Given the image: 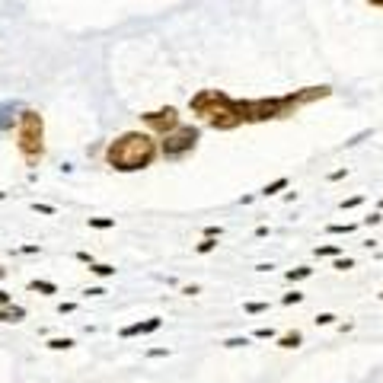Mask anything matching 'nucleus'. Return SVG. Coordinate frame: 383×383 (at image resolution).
<instances>
[{
  "label": "nucleus",
  "instance_id": "obj_33",
  "mask_svg": "<svg viewBox=\"0 0 383 383\" xmlns=\"http://www.w3.org/2000/svg\"><path fill=\"white\" fill-rule=\"evenodd\" d=\"M205 236H221V227H214V224L205 227Z\"/></svg>",
  "mask_w": 383,
  "mask_h": 383
},
{
  "label": "nucleus",
  "instance_id": "obj_34",
  "mask_svg": "<svg viewBox=\"0 0 383 383\" xmlns=\"http://www.w3.org/2000/svg\"><path fill=\"white\" fill-rule=\"evenodd\" d=\"M87 294H90V297H102L105 291H102V287H87Z\"/></svg>",
  "mask_w": 383,
  "mask_h": 383
},
{
  "label": "nucleus",
  "instance_id": "obj_20",
  "mask_svg": "<svg viewBox=\"0 0 383 383\" xmlns=\"http://www.w3.org/2000/svg\"><path fill=\"white\" fill-rule=\"evenodd\" d=\"M326 230H329V233H354L358 224H329Z\"/></svg>",
  "mask_w": 383,
  "mask_h": 383
},
{
  "label": "nucleus",
  "instance_id": "obj_17",
  "mask_svg": "<svg viewBox=\"0 0 383 383\" xmlns=\"http://www.w3.org/2000/svg\"><path fill=\"white\" fill-rule=\"evenodd\" d=\"M48 348H51V351H67V348H74V339H51V342H48Z\"/></svg>",
  "mask_w": 383,
  "mask_h": 383
},
{
  "label": "nucleus",
  "instance_id": "obj_31",
  "mask_svg": "<svg viewBox=\"0 0 383 383\" xmlns=\"http://www.w3.org/2000/svg\"><path fill=\"white\" fill-rule=\"evenodd\" d=\"M380 221H383V217H380V214H370V217H364V224H367V227H377Z\"/></svg>",
  "mask_w": 383,
  "mask_h": 383
},
{
  "label": "nucleus",
  "instance_id": "obj_4",
  "mask_svg": "<svg viewBox=\"0 0 383 383\" xmlns=\"http://www.w3.org/2000/svg\"><path fill=\"white\" fill-rule=\"evenodd\" d=\"M16 147L22 153V160L35 166L45 157V118L35 109H22L16 122Z\"/></svg>",
  "mask_w": 383,
  "mask_h": 383
},
{
  "label": "nucleus",
  "instance_id": "obj_39",
  "mask_svg": "<svg viewBox=\"0 0 383 383\" xmlns=\"http://www.w3.org/2000/svg\"><path fill=\"white\" fill-rule=\"evenodd\" d=\"M380 208H383V201H380Z\"/></svg>",
  "mask_w": 383,
  "mask_h": 383
},
{
  "label": "nucleus",
  "instance_id": "obj_10",
  "mask_svg": "<svg viewBox=\"0 0 383 383\" xmlns=\"http://www.w3.org/2000/svg\"><path fill=\"white\" fill-rule=\"evenodd\" d=\"M278 345H281V348H300V345H304V332H287V335H281V339H278Z\"/></svg>",
  "mask_w": 383,
  "mask_h": 383
},
{
  "label": "nucleus",
  "instance_id": "obj_15",
  "mask_svg": "<svg viewBox=\"0 0 383 383\" xmlns=\"http://www.w3.org/2000/svg\"><path fill=\"white\" fill-rule=\"evenodd\" d=\"M29 291H39V294H58V284H51V281H29Z\"/></svg>",
  "mask_w": 383,
  "mask_h": 383
},
{
  "label": "nucleus",
  "instance_id": "obj_11",
  "mask_svg": "<svg viewBox=\"0 0 383 383\" xmlns=\"http://www.w3.org/2000/svg\"><path fill=\"white\" fill-rule=\"evenodd\" d=\"M90 271L96 275V278H112L115 265H105V262H90Z\"/></svg>",
  "mask_w": 383,
  "mask_h": 383
},
{
  "label": "nucleus",
  "instance_id": "obj_18",
  "mask_svg": "<svg viewBox=\"0 0 383 383\" xmlns=\"http://www.w3.org/2000/svg\"><path fill=\"white\" fill-rule=\"evenodd\" d=\"M316 256L319 259H335V256H342V249L339 246H316Z\"/></svg>",
  "mask_w": 383,
  "mask_h": 383
},
{
  "label": "nucleus",
  "instance_id": "obj_16",
  "mask_svg": "<svg viewBox=\"0 0 383 383\" xmlns=\"http://www.w3.org/2000/svg\"><path fill=\"white\" fill-rule=\"evenodd\" d=\"M90 227H93V230H112L115 221L112 217H90Z\"/></svg>",
  "mask_w": 383,
  "mask_h": 383
},
{
  "label": "nucleus",
  "instance_id": "obj_32",
  "mask_svg": "<svg viewBox=\"0 0 383 383\" xmlns=\"http://www.w3.org/2000/svg\"><path fill=\"white\" fill-rule=\"evenodd\" d=\"M182 294H185V297H195V294H198V284H188V287H182Z\"/></svg>",
  "mask_w": 383,
  "mask_h": 383
},
{
  "label": "nucleus",
  "instance_id": "obj_21",
  "mask_svg": "<svg viewBox=\"0 0 383 383\" xmlns=\"http://www.w3.org/2000/svg\"><path fill=\"white\" fill-rule=\"evenodd\" d=\"M243 345H249V339H246V335H236V339H227L224 342V348H243Z\"/></svg>",
  "mask_w": 383,
  "mask_h": 383
},
{
  "label": "nucleus",
  "instance_id": "obj_30",
  "mask_svg": "<svg viewBox=\"0 0 383 383\" xmlns=\"http://www.w3.org/2000/svg\"><path fill=\"white\" fill-rule=\"evenodd\" d=\"M7 304H13V297H10L4 287H0V307H7Z\"/></svg>",
  "mask_w": 383,
  "mask_h": 383
},
{
  "label": "nucleus",
  "instance_id": "obj_28",
  "mask_svg": "<svg viewBox=\"0 0 383 383\" xmlns=\"http://www.w3.org/2000/svg\"><path fill=\"white\" fill-rule=\"evenodd\" d=\"M170 354V348H153V351H147V358H166Z\"/></svg>",
  "mask_w": 383,
  "mask_h": 383
},
{
  "label": "nucleus",
  "instance_id": "obj_26",
  "mask_svg": "<svg viewBox=\"0 0 383 383\" xmlns=\"http://www.w3.org/2000/svg\"><path fill=\"white\" fill-rule=\"evenodd\" d=\"M332 322H335L332 313H319V316H316V326H332Z\"/></svg>",
  "mask_w": 383,
  "mask_h": 383
},
{
  "label": "nucleus",
  "instance_id": "obj_35",
  "mask_svg": "<svg viewBox=\"0 0 383 383\" xmlns=\"http://www.w3.org/2000/svg\"><path fill=\"white\" fill-rule=\"evenodd\" d=\"M345 176H348V170H335V173H332L329 179H332V182H335V179H345Z\"/></svg>",
  "mask_w": 383,
  "mask_h": 383
},
{
  "label": "nucleus",
  "instance_id": "obj_27",
  "mask_svg": "<svg viewBox=\"0 0 383 383\" xmlns=\"http://www.w3.org/2000/svg\"><path fill=\"white\" fill-rule=\"evenodd\" d=\"M32 211H39V214H54L51 205H32Z\"/></svg>",
  "mask_w": 383,
  "mask_h": 383
},
{
  "label": "nucleus",
  "instance_id": "obj_24",
  "mask_svg": "<svg viewBox=\"0 0 383 383\" xmlns=\"http://www.w3.org/2000/svg\"><path fill=\"white\" fill-rule=\"evenodd\" d=\"M253 335H256V339H275V329L271 326H259Z\"/></svg>",
  "mask_w": 383,
  "mask_h": 383
},
{
  "label": "nucleus",
  "instance_id": "obj_8",
  "mask_svg": "<svg viewBox=\"0 0 383 383\" xmlns=\"http://www.w3.org/2000/svg\"><path fill=\"white\" fill-rule=\"evenodd\" d=\"M160 326H163V319H160V316H150V319H144V322H131V326L118 329V335H122V339H134V335H150V332H157Z\"/></svg>",
  "mask_w": 383,
  "mask_h": 383
},
{
  "label": "nucleus",
  "instance_id": "obj_5",
  "mask_svg": "<svg viewBox=\"0 0 383 383\" xmlns=\"http://www.w3.org/2000/svg\"><path fill=\"white\" fill-rule=\"evenodd\" d=\"M198 141H201V128L198 125H182V122H179L173 131H166V134H163L160 157L163 160H182V157H188V153L198 147Z\"/></svg>",
  "mask_w": 383,
  "mask_h": 383
},
{
  "label": "nucleus",
  "instance_id": "obj_22",
  "mask_svg": "<svg viewBox=\"0 0 383 383\" xmlns=\"http://www.w3.org/2000/svg\"><path fill=\"white\" fill-rule=\"evenodd\" d=\"M300 300H304V294H300V291H291V294H284V297H281V304H284V307L300 304Z\"/></svg>",
  "mask_w": 383,
  "mask_h": 383
},
{
  "label": "nucleus",
  "instance_id": "obj_1",
  "mask_svg": "<svg viewBox=\"0 0 383 383\" xmlns=\"http://www.w3.org/2000/svg\"><path fill=\"white\" fill-rule=\"evenodd\" d=\"M332 87H304L284 96H262V99H236V112L243 118V125H259V122H278V118H291L297 109L329 99Z\"/></svg>",
  "mask_w": 383,
  "mask_h": 383
},
{
  "label": "nucleus",
  "instance_id": "obj_23",
  "mask_svg": "<svg viewBox=\"0 0 383 383\" xmlns=\"http://www.w3.org/2000/svg\"><path fill=\"white\" fill-rule=\"evenodd\" d=\"M243 310H246L249 316H256V313H265V310H268V304H246Z\"/></svg>",
  "mask_w": 383,
  "mask_h": 383
},
{
  "label": "nucleus",
  "instance_id": "obj_36",
  "mask_svg": "<svg viewBox=\"0 0 383 383\" xmlns=\"http://www.w3.org/2000/svg\"><path fill=\"white\" fill-rule=\"evenodd\" d=\"M367 7H377V10H383V0H367Z\"/></svg>",
  "mask_w": 383,
  "mask_h": 383
},
{
  "label": "nucleus",
  "instance_id": "obj_37",
  "mask_svg": "<svg viewBox=\"0 0 383 383\" xmlns=\"http://www.w3.org/2000/svg\"><path fill=\"white\" fill-rule=\"evenodd\" d=\"M4 275H7V268H4V265H0V278H4Z\"/></svg>",
  "mask_w": 383,
  "mask_h": 383
},
{
  "label": "nucleus",
  "instance_id": "obj_19",
  "mask_svg": "<svg viewBox=\"0 0 383 383\" xmlns=\"http://www.w3.org/2000/svg\"><path fill=\"white\" fill-rule=\"evenodd\" d=\"M332 268H335V271H348V268H354V259H348V256H345V259H342V256H335Z\"/></svg>",
  "mask_w": 383,
  "mask_h": 383
},
{
  "label": "nucleus",
  "instance_id": "obj_38",
  "mask_svg": "<svg viewBox=\"0 0 383 383\" xmlns=\"http://www.w3.org/2000/svg\"><path fill=\"white\" fill-rule=\"evenodd\" d=\"M380 300H383V291H380Z\"/></svg>",
  "mask_w": 383,
  "mask_h": 383
},
{
  "label": "nucleus",
  "instance_id": "obj_6",
  "mask_svg": "<svg viewBox=\"0 0 383 383\" xmlns=\"http://www.w3.org/2000/svg\"><path fill=\"white\" fill-rule=\"evenodd\" d=\"M141 122H144V128L147 131H153V134H166V131H173L182 118H179V109L176 105H163V109H153V112H144L141 115Z\"/></svg>",
  "mask_w": 383,
  "mask_h": 383
},
{
  "label": "nucleus",
  "instance_id": "obj_12",
  "mask_svg": "<svg viewBox=\"0 0 383 383\" xmlns=\"http://www.w3.org/2000/svg\"><path fill=\"white\" fill-rule=\"evenodd\" d=\"M284 188H287V176H281V179H275V182H271V185H265V188L259 192V195H265V198H271V195H278V192H284Z\"/></svg>",
  "mask_w": 383,
  "mask_h": 383
},
{
  "label": "nucleus",
  "instance_id": "obj_7",
  "mask_svg": "<svg viewBox=\"0 0 383 383\" xmlns=\"http://www.w3.org/2000/svg\"><path fill=\"white\" fill-rule=\"evenodd\" d=\"M22 109H26V105H22L19 99H4V102H0V134H7V131L16 128Z\"/></svg>",
  "mask_w": 383,
  "mask_h": 383
},
{
  "label": "nucleus",
  "instance_id": "obj_13",
  "mask_svg": "<svg viewBox=\"0 0 383 383\" xmlns=\"http://www.w3.org/2000/svg\"><path fill=\"white\" fill-rule=\"evenodd\" d=\"M310 275H313V268H310V265H297V268L287 271L284 278H287V281H304V278H310Z\"/></svg>",
  "mask_w": 383,
  "mask_h": 383
},
{
  "label": "nucleus",
  "instance_id": "obj_29",
  "mask_svg": "<svg viewBox=\"0 0 383 383\" xmlns=\"http://www.w3.org/2000/svg\"><path fill=\"white\" fill-rule=\"evenodd\" d=\"M74 310H77V304H61V307H58V313L64 316V313H74Z\"/></svg>",
  "mask_w": 383,
  "mask_h": 383
},
{
  "label": "nucleus",
  "instance_id": "obj_9",
  "mask_svg": "<svg viewBox=\"0 0 383 383\" xmlns=\"http://www.w3.org/2000/svg\"><path fill=\"white\" fill-rule=\"evenodd\" d=\"M22 319H26V310H22L19 304L0 307V322H22Z\"/></svg>",
  "mask_w": 383,
  "mask_h": 383
},
{
  "label": "nucleus",
  "instance_id": "obj_3",
  "mask_svg": "<svg viewBox=\"0 0 383 383\" xmlns=\"http://www.w3.org/2000/svg\"><path fill=\"white\" fill-rule=\"evenodd\" d=\"M188 109L192 115L205 118V122L214 128V131H233L243 125V118L236 112V99L227 96L224 90H201L188 99Z\"/></svg>",
  "mask_w": 383,
  "mask_h": 383
},
{
  "label": "nucleus",
  "instance_id": "obj_2",
  "mask_svg": "<svg viewBox=\"0 0 383 383\" xmlns=\"http://www.w3.org/2000/svg\"><path fill=\"white\" fill-rule=\"evenodd\" d=\"M157 157H160V144L147 131H125L115 141H109V147H105V163L118 173L147 170V166H153Z\"/></svg>",
  "mask_w": 383,
  "mask_h": 383
},
{
  "label": "nucleus",
  "instance_id": "obj_25",
  "mask_svg": "<svg viewBox=\"0 0 383 383\" xmlns=\"http://www.w3.org/2000/svg\"><path fill=\"white\" fill-rule=\"evenodd\" d=\"M361 201H364V195H351V198H345V201H342V208H345V211H348V208H358Z\"/></svg>",
  "mask_w": 383,
  "mask_h": 383
},
{
  "label": "nucleus",
  "instance_id": "obj_14",
  "mask_svg": "<svg viewBox=\"0 0 383 383\" xmlns=\"http://www.w3.org/2000/svg\"><path fill=\"white\" fill-rule=\"evenodd\" d=\"M214 249H217V236H205V239L195 246V253H198V256H208V253H214Z\"/></svg>",
  "mask_w": 383,
  "mask_h": 383
}]
</instances>
